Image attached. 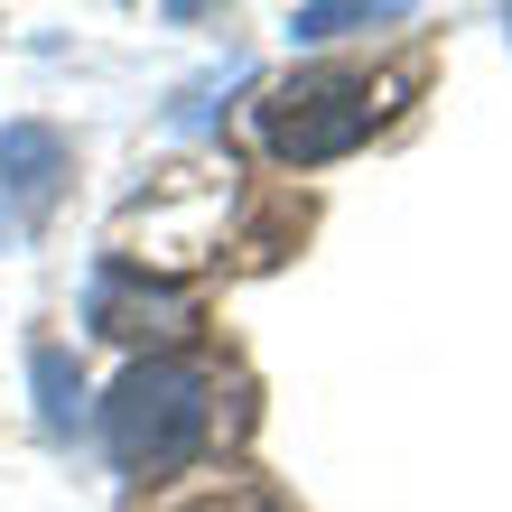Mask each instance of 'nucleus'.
Masks as SVG:
<instances>
[{
	"instance_id": "1",
	"label": "nucleus",
	"mask_w": 512,
	"mask_h": 512,
	"mask_svg": "<svg viewBox=\"0 0 512 512\" xmlns=\"http://www.w3.org/2000/svg\"><path fill=\"white\" fill-rule=\"evenodd\" d=\"M215 438V373L196 354H149L112 382L103 401V447L122 475H168Z\"/></svg>"
},
{
	"instance_id": "2",
	"label": "nucleus",
	"mask_w": 512,
	"mask_h": 512,
	"mask_svg": "<svg viewBox=\"0 0 512 512\" xmlns=\"http://www.w3.org/2000/svg\"><path fill=\"white\" fill-rule=\"evenodd\" d=\"M373 122H382V84L364 66H308V75H289V84L261 94V140H270V159H289V168L345 159Z\"/></svg>"
},
{
	"instance_id": "3",
	"label": "nucleus",
	"mask_w": 512,
	"mask_h": 512,
	"mask_svg": "<svg viewBox=\"0 0 512 512\" xmlns=\"http://www.w3.org/2000/svg\"><path fill=\"white\" fill-rule=\"evenodd\" d=\"M84 317H94L103 336L140 345V336H187V326H196V298L177 289V280L131 270V261H103V270H94V298H84Z\"/></svg>"
},
{
	"instance_id": "4",
	"label": "nucleus",
	"mask_w": 512,
	"mask_h": 512,
	"mask_svg": "<svg viewBox=\"0 0 512 512\" xmlns=\"http://www.w3.org/2000/svg\"><path fill=\"white\" fill-rule=\"evenodd\" d=\"M66 168H75L66 131H47V122H10L0 131V187H10L19 205H47L56 187H66Z\"/></svg>"
},
{
	"instance_id": "5",
	"label": "nucleus",
	"mask_w": 512,
	"mask_h": 512,
	"mask_svg": "<svg viewBox=\"0 0 512 512\" xmlns=\"http://www.w3.org/2000/svg\"><path fill=\"white\" fill-rule=\"evenodd\" d=\"M419 0H308V10L289 19V38L298 47H326V38H345V28H382V19H410Z\"/></svg>"
},
{
	"instance_id": "6",
	"label": "nucleus",
	"mask_w": 512,
	"mask_h": 512,
	"mask_svg": "<svg viewBox=\"0 0 512 512\" xmlns=\"http://www.w3.org/2000/svg\"><path fill=\"white\" fill-rule=\"evenodd\" d=\"M28 373H38V419L66 438L75 419H84V382H75V364H66V345H38V354H28Z\"/></svg>"
},
{
	"instance_id": "7",
	"label": "nucleus",
	"mask_w": 512,
	"mask_h": 512,
	"mask_svg": "<svg viewBox=\"0 0 512 512\" xmlns=\"http://www.w3.org/2000/svg\"><path fill=\"white\" fill-rule=\"evenodd\" d=\"M0 243H10V224H0Z\"/></svg>"
},
{
	"instance_id": "8",
	"label": "nucleus",
	"mask_w": 512,
	"mask_h": 512,
	"mask_svg": "<svg viewBox=\"0 0 512 512\" xmlns=\"http://www.w3.org/2000/svg\"><path fill=\"white\" fill-rule=\"evenodd\" d=\"M503 19H512V10H503Z\"/></svg>"
}]
</instances>
